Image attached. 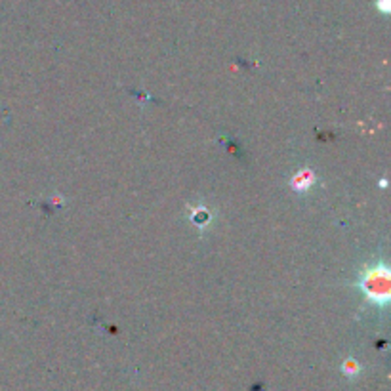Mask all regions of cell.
Listing matches in <instances>:
<instances>
[{
  "mask_svg": "<svg viewBox=\"0 0 391 391\" xmlns=\"http://www.w3.org/2000/svg\"><path fill=\"white\" fill-rule=\"evenodd\" d=\"M363 288L367 290V294H368L372 300H376V302H384V300H388L390 286H388V273H386V269H382V271L374 269L372 273L365 279Z\"/></svg>",
  "mask_w": 391,
  "mask_h": 391,
  "instance_id": "cell-1",
  "label": "cell"
}]
</instances>
